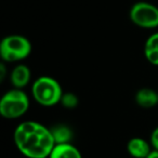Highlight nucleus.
I'll return each instance as SVG.
<instances>
[{
    "instance_id": "obj_1",
    "label": "nucleus",
    "mask_w": 158,
    "mask_h": 158,
    "mask_svg": "<svg viewBox=\"0 0 158 158\" xmlns=\"http://www.w3.org/2000/svg\"><path fill=\"white\" fill-rule=\"evenodd\" d=\"M14 144L27 158H49L55 146L51 129L37 121L21 123L13 133Z\"/></svg>"
},
{
    "instance_id": "obj_2",
    "label": "nucleus",
    "mask_w": 158,
    "mask_h": 158,
    "mask_svg": "<svg viewBox=\"0 0 158 158\" xmlns=\"http://www.w3.org/2000/svg\"><path fill=\"white\" fill-rule=\"evenodd\" d=\"M31 94L39 105L51 107L61 102L64 92L57 80L49 76H41L34 81Z\"/></svg>"
},
{
    "instance_id": "obj_3",
    "label": "nucleus",
    "mask_w": 158,
    "mask_h": 158,
    "mask_svg": "<svg viewBox=\"0 0 158 158\" xmlns=\"http://www.w3.org/2000/svg\"><path fill=\"white\" fill-rule=\"evenodd\" d=\"M29 108V99L20 89H12L0 100V114L6 119H18L26 114Z\"/></svg>"
},
{
    "instance_id": "obj_4",
    "label": "nucleus",
    "mask_w": 158,
    "mask_h": 158,
    "mask_svg": "<svg viewBox=\"0 0 158 158\" xmlns=\"http://www.w3.org/2000/svg\"><path fill=\"white\" fill-rule=\"evenodd\" d=\"M31 52V44L26 37L10 35L0 44V56L5 62L15 63L26 59Z\"/></svg>"
},
{
    "instance_id": "obj_5",
    "label": "nucleus",
    "mask_w": 158,
    "mask_h": 158,
    "mask_svg": "<svg viewBox=\"0 0 158 158\" xmlns=\"http://www.w3.org/2000/svg\"><path fill=\"white\" fill-rule=\"evenodd\" d=\"M131 22L134 25L145 29L158 27V8L149 2L140 1L134 3L129 12Z\"/></svg>"
},
{
    "instance_id": "obj_6",
    "label": "nucleus",
    "mask_w": 158,
    "mask_h": 158,
    "mask_svg": "<svg viewBox=\"0 0 158 158\" xmlns=\"http://www.w3.org/2000/svg\"><path fill=\"white\" fill-rule=\"evenodd\" d=\"M127 151L133 158H146L153 151V147L144 139L133 138L128 142Z\"/></svg>"
},
{
    "instance_id": "obj_7",
    "label": "nucleus",
    "mask_w": 158,
    "mask_h": 158,
    "mask_svg": "<svg viewBox=\"0 0 158 158\" xmlns=\"http://www.w3.org/2000/svg\"><path fill=\"white\" fill-rule=\"evenodd\" d=\"M31 77V74L29 68L26 65L19 64L12 69L11 74H10V80H11V84L14 87V89L22 90L28 85Z\"/></svg>"
},
{
    "instance_id": "obj_8",
    "label": "nucleus",
    "mask_w": 158,
    "mask_h": 158,
    "mask_svg": "<svg viewBox=\"0 0 158 158\" xmlns=\"http://www.w3.org/2000/svg\"><path fill=\"white\" fill-rule=\"evenodd\" d=\"M135 103L143 108H152L158 104V92L149 88H142L135 93Z\"/></svg>"
},
{
    "instance_id": "obj_9",
    "label": "nucleus",
    "mask_w": 158,
    "mask_h": 158,
    "mask_svg": "<svg viewBox=\"0 0 158 158\" xmlns=\"http://www.w3.org/2000/svg\"><path fill=\"white\" fill-rule=\"evenodd\" d=\"M49 158H82L81 153L72 143L55 144Z\"/></svg>"
},
{
    "instance_id": "obj_10",
    "label": "nucleus",
    "mask_w": 158,
    "mask_h": 158,
    "mask_svg": "<svg viewBox=\"0 0 158 158\" xmlns=\"http://www.w3.org/2000/svg\"><path fill=\"white\" fill-rule=\"evenodd\" d=\"M144 55L147 62L158 66V31L146 39L144 44Z\"/></svg>"
},
{
    "instance_id": "obj_11",
    "label": "nucleus",
    "mask_w": 158,
    "mask_h": 158,
    "mask_svg": "<svg viewBox=\"0 0 158 158\" xmlns=\"http://www.w3.org/2000/svg\"><path fill=\"white\" fill-rule=\"evenodd\" d=\"M51 132L54 138L55 144H64V143H70L73 138V132L69 127L65 125H57L51 128Z\"/></svg>"
},
{
    "instance_id": "obj_12",
    "label": "nucleus",
    "mask_w": 158,
    "mask_h": 158,
    "mask_svg": "<svg viewBox=\"0 0 158 158\" xmlns=\"http://www.w3.org/2000/svg\"><path fill=\"white\" fill-rule=\"evenodd\" d=\"M78 98L76 97V94L74 93H64L62 97L61 103L64 107L66 108H74L78 105Z\"/></svg>"
},
{
    "instance_id": "obj_13",
    "label": "nucleus",
    "mask_w": 158,
    "mask_h": 158,
    "mask_svg": "<svg viewBox=\"0 0 158 158\" xmlns=\"http://www.w3.org/2000/svg\"><path fill=\"white\" fill-rule=\"evenodd\" d=\"M149 143H151L152 147L155 151H158V127L153 130L151 134V139H149Z\"/></svg>"
},
{
    "instance_id": "obj_14",
    "label": "nucleus",
    "mask_w": 158,
    "mask_h": 158,
    "mask_svg": "<svg viewBox=\"0 0 158 158\" xmlns=\"http://www.w3.org/2000/svg\"><path fill=\"white\" fill-rule=\"evenodd\" d=\"M146 158H158V151H155V149H153V151L151 152V154H149V155L147 156Z\"/></svg>"
}]
</instances>
